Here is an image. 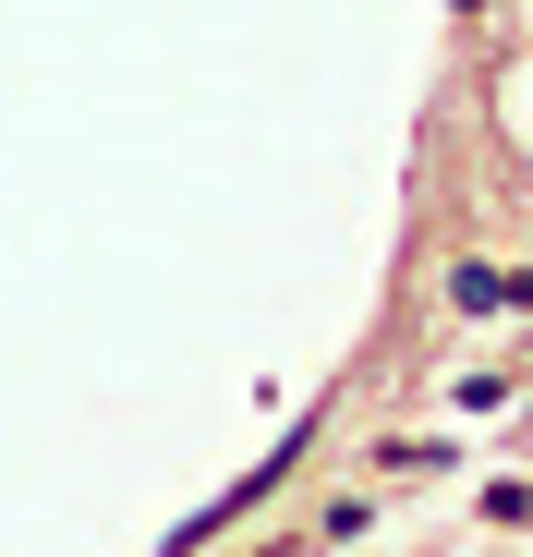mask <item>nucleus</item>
I'll return each mask as SVG.
<instances>
[{
    "label": "nucleus",
    "instance_id": "nucleus-1",
    "mask_svg": "<svg viewBox=\"0 0 533 557\" xmlns=\"http://www.w3.org/2000/svg\"><path fill=\"white\" fill-rule=\"evenodd\" d=\"M449 304H461V315H485V304H533V278H509V267H461Z\"/></svg>",
    "mask_w": 533,
    "mask_h": 557
},
{
    "label": "nucleus",
    "instance_id": "nucleus-2",
    "mask_svg": "<svg viewBox=\"0 0 533 557\" xmlns=\"http://www.w3.org/2000/svg\"><path fill=\"white\" fill-rule=\"evenodd\" d=\"M461 13H473V0H461Z\"/></svg>",
    "mask_w": 533,
    "mask_h": 557
}]
</instances>
